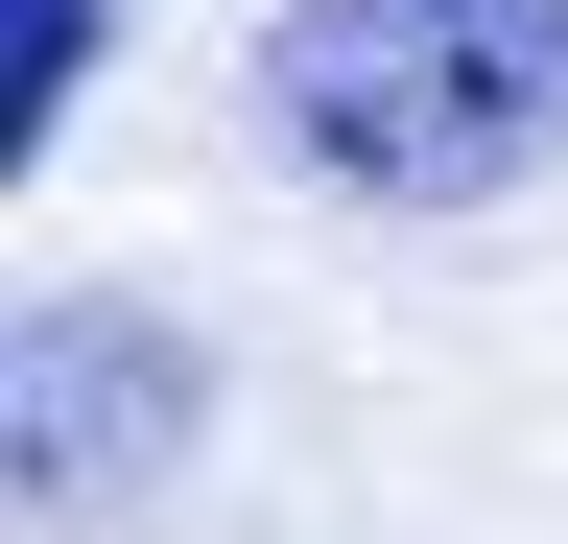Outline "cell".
Listing matches in <instances>:
<instances>
[{
	"instance_id": "obj_1",
	"label": "cell",
	"mask_w": 568,
	"mask_h": 544,
	"mask_svg": "<svg viewBox=\"0 0 568 544\" xmlns=\"http://www.w3.org/2000/svg\"><path fill=\"white\" fill-rule=\"evenodd\" d=\"M261 143L332 214H497L568 166V0H284Z\"/></svg>"
},
{
	"instance_id": "obj_2",
	"label": "cell",
	"mask_w": 568,
	"mask_h": 544,
	"mask_svg": "<svg viewBox=\"0 0 568 544\" xmlns=\"http://www.w3.org/2000/svg\"><path fill=\"white\" fill-rule=\"evenodd\" d=\"M190 427H213L190 308H142V285L24 308V356H0V473H24V521H95V497H142V473H190Z\"/></svg>"
},
{
	"instance_id": "obj_3",
	"label": "cell",
	"mask_w": 568,
	"mask_h": 544,
	"mask_svg": "<svg viewBox=\"0 0 568 544\" xmlns=\"http://www.w3.org/2000/svg\"><path fill=\"white\" fill-rule=\"evenodd\" d=\"M119 72V0H0V166H48Z\"/></svg>"
}]
</instances>
